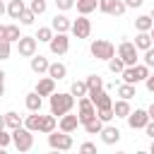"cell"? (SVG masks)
<instances>
[{
  "label": "cell",
  "mask_w": 154,
  "mask_h": 154,
  "mask_svg": "<svg viewBox=\"0 0 154 154\" xmlns=\"http://www.w3.org/2000/svg\"><path fill=\"white\" fill-rule=\"evenodd\" d=\"M55 7H58L60 12H67V10L75 7V0H55Z\"/></svg>",
  "instance_id": "obj_41"
},
{
  "label": "cell",
  "mask_w": 154,
  "mask_h": 154,
  "mask_svg": "<svg viewBox=\"0 0 154 154\" xmlns=\"http://www.w3.org/2000/svg\"><path fill=\"white\" fill-rule=\"evenodd\" d=\"M87 96L91 99V103H94L96 108H111V106H113V99H111V94H108L106 89H99V91L87 94Z\"/></svg>",
  "instance_id": "obj_15"
},
{
  "label": "cell",
  "mask_w": 154,
  "mask_h": 154,
  "mask_svg": "<svg viewBox=\"0 0 154 154\" xmlns=\"http://www.w3.org/2000/svg\"><path fill=\"white\" fill-rule=\"evenodd\" d=\"M24 106H26L29 113H31V111H41V106H43V96H41L38 91H29V94L24 96Z\"/></svg>",
  "instance_id": "obj_19"
},
{
  "label": "cell",
  "mask_w": 154,
  "mask_h": 154,
  "mask_svg": "<svg viewBox=\"0 0 154 154\" xmlns=\"http://www.w3.org/2000/svg\"><path fill=\"white\" fill-rule=\"evenodd\" d=\"M72 36L75 38H89L91 36V22L87 14H79L77 19H72V26H70Z\"/></svg>",
  "instance_id": "obj_7"
},
{
  "label": "cell",
  "mask_w": 154,
  "mask_h": 154,
  "mask_svg": "<svg viewBox=\"0 0 154 154\" xmlns=\"http://www.w3.org/2000/svg\"><path fill=\"white\" fill-rule=\"evenodd\" d=\"M75 7H77V12L79 14H91L96 7H99V0H75Z\"/></svg>",
  "instance_id": "obj_25"
},
{
  "label": "cell",
  "mask_w": 154,
  "mask_h": 154,
  "mask_svg": "<svg viewBox=\"0 0 154 154\" xmlns=\"http://www.w3.org/2000/svg\"><path fill=\"white\" fill-rule=\"evenodd\" d=\"M48 48H51L53 55H65V53L70 51V36L63 34V31H55L53 38L48 41Z\"/></svg>",
  "instance_id": "obj_8"
},
{
  "label": "cell",
  "mask_w": 154,
  "mask_h": 154,
  "mask_svg": "<svg viewBox=\"0 0 154 154\" xmlns=\"http://www.w3.org/2000/svg\"><path fill=\"white\" fill-rule=\"evenodd\" d=\"M149 72H152V67H147L144 63H137V65H132V77H135V84L144 82V79L149 77Z\"/></svg>",
  "instance_id": "obj_26"
},
{
  "label": "cell",
  "mask_w": 154,
  "mask_h": 154,
  "mask_svg": "<svg viewBox=\"0 0 154 154\" xmlns=\"http://www.w3.org/2000/svg\"><path fill=\"white\" fill-rule=\"evenodd\" d=\"M79 152H96V144L94 142H82L79 144Z\"/></svg>",
  "instance_id": "obj_45"
},
{
  "label": "cell",
  "mask_w": 154,
  "mask_h": 154,
  "mask_svg": "<svg viewBox=\"0 0 154 154\" xmlns=\"http://www.w3.org/2000/svg\"><path fill=\"white\" fill-rule=\"evenodd\" d=\"M10 132H12V144H14L17 152H29L34 147V132L26 130L24 125H19V128H14Z\"/></svg>",
  "instance_id": "obj_3"
},
{
  "label": "cell",
  "mask_w": 154,
  "mask_h": 154,
  "mask_svg": "<svg viewBox=\"0 0 154 154\" xmlns=\"http://www.w3.org/2000/svg\"><path fill=\"white\" fill-rule=\"evenodd\" d=\"M26 10L24 0H7V17L10 19H19V14Z\"/></svg>",
  "instance_id": "obj_24"
},
{
  "label": "cell",
  "mask_w": 154,
  "mask_h": 154,
  "mask_svg": "<svg viewBox=\"0 0 154 154\" xmlns=\"http://www.w3.org/2000/svg\"><path fill=\"white\" fill-rule=\"evenodd\" d=\"M34 91H38L41 96H51L53 91H55V79L53 77H38V82H36V89Z\"/></svg>",
  "instance_id": "obj_16"
},
{
  "label": "cell",
  "mask_w": 154,
  "mask_h": 154,
  "mask_svg": "<svg viewBox=\"0 0 154 154\" xmlns=\"http://www.w3.org/2000/svg\"><path fill=\"white\" fill-rule=\"evenodd\" d=\"M38 125H41V111H31V116L24 118V128L31 132H38Z\"/></svg>",
  "instance_id": "obj_29"
},
{
  "label": "cell",
  "mask_w": 154,
  "mask_h": 154,
  "mask_svg": "<svg viewBox=\"0 0 154 154\" xmlns=\"http://www.w3.org/2000/svg\"><path fill=\"white\" fill-rule=\"evenodd\" d=\"M152 24H154V19H152L149 14H137V17H135V29H137V31H149Z\"/></svg>",
  "instance_id": "obj_30"
},
{
  "label": "cell",
  "mask_w": 154,
  "mask_h": 154,
  "mask_svg": "<svg viewBox=\"0 0 154 154\" xmlns=\"http://www.w3.org/2000/svg\"><path fill=\"white\" fill-rule=\"evenodd\" d=\"M48 147L51 149H58V152H70L72 147H75V142H72V135L70 132H63V130H53V132H48Z\"/></svg>",
  "instance_id": "obj_5"
},
{
  "label": "cell",
  "mask_w": 154,
  "mask_h": 154,
  "mask_svg": "<svg viewBox=\"0 0 154 154\" xmlns=\"http://www.w3.org/2000/svg\"><path fill=\"white\" fill-rule=\"evenodd\" d=\"M0 38H5V24H0Z\"/></svg>",
  "instance_id": "obj_51"
},
{
  "label": "cell",
  "mask_w": 154,
  "mask_h": 154,
  "mask_svg": "<svg viewBox=\"0 0 154 154\" xmlns=\"http://www.w3.org/2000/svg\"><path fill=\"white\" fill-rule=\"evenodd\" d=\"M149 17H152V19H154V7H152V10H149Z\"/></svg>",
  "instance_id": "obj_54"
},
{
  "label": "cell",
  "mask_w": 154,
  "mask_h": 154,
  "mask_svg": "<svg viewBox=\"0 0 154 154\" xmlns=\"http://www.w3.org/2000/svg\"><path fill=\"white\" fill-rule=\"evenodd\" d=\"M101 142L103 144H118L120 142V130L116 128V125H108V123H103V128H101Z\"/></svg>",
  "instance_id": "obj_13"
},
{
  "label": "cell",
  "mask_w": 154,
  "mask_h": 154,
  "mask_svg": "<svg viewBox=\"0 0 154 154\" xmlns=\"http://www.w3.org/2000/svg\"><path fill=\"white\" fill-rule=\"evenodd\" d=\"M17 22H19L22 26H31V24L36 22V14H34V12H31V10L26 7V10H24V12L19 14V19H17Z\"/></svg>",
  "instance_id": "obj_35"
},
{
  "label": "cell",
  "mask_w": 154,
  "mask_h": 154,
  "mask_svg": "<svg viewBox=\"0 0 154 154\" xmlns=\"http://www.w3.org/2000/svg\"><path fill=\"white\" fill-rule=\"evenodd\" d=\"M142 130H144V135H147V137H152V140H154V120H147V125H144Z\"/></svg>",
  "instance_id": "obj_44"
},
{
  "label": "cell",
  "mask_w": 154,
  "mask_h": 154,
  "mask_svg": "<svg viewBox=\"0 0 154 154\" xmlns=\"http://www.w3.org/2000/svg\"><path fill=\"white\" fill-rule=\"evenodd\" d=\"M125 2V7L128 10H137V7H142L144 5V0H123Z\"/></svg>",
  "instance_id": "obj_43"
},
{
  "label": "cell",
  "mask_w": 154,
  "mask_h": 154,
  "mask_svg": "<svg viewBox=\"0 0 154 154\" xmlns=\"http://www.w3.org/2000/svg\"><path fill=\"white\" fill-rule=\"evenodd\" d=\"M84 82H87V94H94V91L103 89V77L101 75H89Z\"/></svg>",
  "instance_id": "obj_28"
},
{
  "label": "cell",
  "mask_w": 154,
  "mask_h": 154,
  "mask_svg": "<svg viewBox=\"0 0 154 154\" xmlns=\"http://www.w3.org/2000/svg\"><path fill=\"white\" fill-rule=\"evenodd\" d=\"M12 144V132H7V128H0V149H7Z\"/></svg>",
  "instance_id": "obj_40"
},
{
  "label": "cell",
  "mask_w": 154,
  "mask_h": 154,
  "mask_svg": "<svg viewBox=\"0 0 154 154\" xmlns=\"http://www.w3.org/2000/svg\"><path fill=\"white\" fill-rule=\"evenodd\" d=\"M149 36H152V41H154V24H152V29H149Z\"/></svg>",
  "instance_id": "obj_52"
},
{
  "label": "cell",
  "mask_w": 154,
  "mask_h": 154,
  "mask_svg": "<svg viewBox=\"0 0 154 154\" xmlns=\"http://www.w3.org/2000/svg\"><path fill=\"white\" fill-rule=\"evenodd\" d=\"M12 55V43L7 38H0V60H10Z\"/></svg>",
  "instance_id": "obj_37"
},
{
  "label": "cell",
  "mask_w": 154,
  "mask_h": 154,
  "mask_svg": "<svg viewBox=\"0 0 154 154\" xmlns=\"http://www.w3.org/2000/svg\"><path fill=\"white\" fill-rule=\"evenodd\" d=\"M2 94H5V84H0V96H2Z\"/></svg>",
  "instance_id": "obj_53"
},
{
  "label": "cell",
  "mask_w": 154,
  "mask_h": 154,
  "mask_svg": "<svg viewBox=\"0 0 154 154\" xmlns=\"http://www.w3.org/2000/svg\"><path fill=\"white\" fill-rule=\"evenodd\" d=\"M75 103H77V99H75L70 91H53V94L48 96V108H51V113H53L55 118L70 113V111L75 108Z\"/></svg>",
  "instance_id": "obj_1"
},
{
  "label": "cell",
  "mask_w": 154,
  "mask_h": 154,
  "mask_svg": "<svg viewBox=\"0 0 154 154\" xmlns=\"http://www.w3.org/2000/svg\"><path fill=\"white\" fill-rule=\"evenodd\" d=\"M147 116H149V120H154V101L147 106Z\"/></svg>",
  "instance_id": "obj_47"
},
{
  "label": "cell",
  "mask_w": 154,
  "mask_h": 154,
  "mask_svg": "<svg viewBox=\"0 0 154 154\" xmlns=\"http://www.w3.org/2000/svg\"><path fill=\"white\" fill-rule=\"evenodd\" d=\"M132 43H135V48H137V51H147V48H152V46H154V41H152V36H149V31H137Z\"/></svg>",
  "instance_id": "obj_20"
},
{
  "label": "cell",
  "mask_w": 154,
  "mask_h": 154,
  "mask_svg": "<svg viewBox=\"0 0 154 154\" xmlns=\"http://www.w3.org/2000/svg\"><path fill=\"white\" fill-rule=\"evenodd\" d=\"M53 26H38V31H36V41L38 43H48L51 38H53Z\"/></svg>",
  "instance_id": "obj_34"
},
{
  "label": "cell",
  "mask_w": 154,
  "mask_h": 154,
  "mask_svg": "<svg viewBox=\"0 0 154 154\" xmlns=\"http://www.w3.org/2000/svg\"><path fill=\"white\" fill-rule=\"evenodd\" d=\"M96 118L101 123H111L116 116H113V108H96Z\"/></svg>",
  "instance_id": "obj_38"
},
{
  "label": "cell",
  "mask_w": 154,
  "mask_h": 154,
  "mask_svg": "<svg viewBox=\"0 0 154 154\" xmlns=\"http://www.w3.org/2000/svg\"><path fill=\"white\" fill-rule=\"evenodd\" d=\"M2 14H7V5H5V0H0V17Z\"/></svg>",
  "instance_id": "obj_48"
},
{
  "label": "cell",
  "mask_w": 154,
  "mask_h": 154,
  "mask_svg": "<svg viewBox=\"0 0 154 154\" xmlns=\"http://www.w3.org/2000/svg\"><path fill=\"white\" fill-rule=\"evenodd\" d=\"M113 116L116 118H128V113L132 111V106H130V101L128 99H118V101H113Z\"/></svg>",
  "instance_id": "obj_22"
},
{
  "label": "cell",
  "mask_w": 154,
  "mask_h": 154,
  "mask_svg": "<svg viewBox=\"0 0 154 154\" xmlns=\"http://www.w3.org/2000/svg\"><path fill=\"white\" fill-rule=\"evenodd\" d=\"M77 128H82L79 125V118H77V113H65V116H60L58 118V130H63V132H77Z\"/></svg>",
  "instance_id": "obj_12"
},
{
  "label": "cell",
  "mask_w": 154,
  "mask_h": 154,
  "mask_svg": "<svg viewBox=\"0 0 154 154\" xmlns=\"http://www.w3.org/2000/svg\"><path fill=\"white\" fill-rule=\"evenodd\" d=\"M94 116H96V106L91 103V99L89 96H79L77 99V118H79V125H84Z\"/></svg>",
  "instance_id": "obj_6"
},
{
  "label": "cell",
  "mask_w": 154,
  "mask_h": 154,
  "mask_svg": "<svg viewBox=\"0 0 154 154\" xmlns=\"http://www.w3.org/2000/svg\"><path fill=\"white\" fill-rule=\"evenodd\" d=\"M152 154H154V140H152Z\"/></svg>",
  "instance_id": "obj_55"
},
{
  "label": "cell",
  "mask_w": 154,
  "mask_h": 154,
  "mask_svg": "<svg viewBox=\"0 0 154 154\" xmlns=\"http://www.w3.org/2000/svg\"><path fill=\"white\" fill-rule=\"evenodd\" d=\"M125 120H128V125H130L132 130H142V128L147 125V120H149L147 108H135V111H130Z\"/></svg>",
  "instance_id": "obj_11"
},
{
  "label": "cell",
  "mask_w": 154,
  "mask_h": 154,
  "mask_svg": "<svg viewBox=\"0 0 154 154\" xmlns=\"http://www.w3.org/2000/svg\"><path fill=\"white\" fill-rule=\"evenodd\" d=\"M0 128H5V113H0Z\"/></svg>",
  "instance_id": "obj_50"
},
{
  "label": "cell",
  "mask_w": 154,
  "mask_h": 154,
  "mask_svg": "<svg viewBox=\"0 0 154 154\" xmlns=\"http://www.w3.org/2000/svg\"><path fill=\"white\" fill-rule=\"evenodd\" d=\"M19 36H22L19 24H5V38H7L10 43H17V41H19Z\"/></svg>",
  "instance_id": "obj_31"
},
{
  "label": "cell",
  "mask_w": 154,
  "mask_h": 154,
  "mask_svg": "<svg viewBox=\"0 0 154 154\" xmlns=\"http://www.w3.org/2000/svg\"><path fill=\"white\" fill-rule=\"evenodd\" d=\"M142 53H144V65L147 67H154V46L147 48V51H142Z\"/></svg>",
  "instance_id": "obj_42"
},
{
  "label": "cell",
  "mask_w": 154,
  "mask_h": 154,
  "mask_svg": "<svg viewBox=\"0 0 154 154\" xmlns=\"http://www.w3.org/2000/svg\"><path fill=\"white\" fill-rule=\"evenodd\" d=\"M96 10L103 12V14H111V17H123L128 7H125L123 0H99V7Z\"/></svg>",
  "instance_id": "obj_9"
},
{
  "label": "cell",
  "mask_w": 154,
  "mask_h": 154,
  "mask_svg": "<svg viewBox=\"0 0 154 154\" xmlns=\"http://www.w3.org/2000/svg\"><path fill=\"white\" fill-rule=\"evenodd\" d=\"M116 55H118V58L125 63V67L137 65V60H140V51H137V48H135V43H132V41H128V38H123V41L118 43Z\"/></svg>",
  "instance_id": "obj_4"
},
{
  "label": "cell",
  "mask_w": 154,
  "mask_h": 154,
  "mask_svg": "<svg viewBox=\"0 0 154 154\" xmlns=\"http://www.w3.org/2000/svg\"><path fill=\"white\" fill-rule=\"evenodd\" d=\"M55 128H58V118H55L53 113L41 116V125H38V132H41V135H48V132H53Z\"/></svg>",
  "instance_id": "obj_23"
},
{
  "label": "cell",
  "mask_w": 154,
  "mask_h": 154,
  "mask_svg": "<svg viewBox=\"0 0 154 154\" xmlns=\"http://www.w3.org/2000/svg\"><path fill=\"white\" fill-rule=\"evenodd\" d=\"M89 53H91L96 60H111V58L116 55V46H113V41H108V38H94V41L89 43Z\"/></svg>",
  "instance_id": "obj_2"
},
{
  "label": "cell",
  "mask_w": 154,
  "mask_h": 154,
  "mask_svg": "<svg viewBox=\"0 0 154 154\" xmlns=\"http://www.w3.org/2000/svg\"><path fill=\"white\" fill-rule=\"evenodd\" d=\"M70 94H72L75 99L87 96V82H84V79H75V82L70 84Z\"/></svg>",
  "instance_id": "obj_32"
},
{
  "label": "cell",
  "mask_w": 154,
  "mask_h": 154,
  "mask_svg": "<svg viewBox=\"0 0 154 154\" xmlns=\"http://www.w3.org/2000/svg\"><path fill=\"white\" fill-rule=\"evenodd\" d=\"M46 75H48V77H53L55 82H60V79H65V77H67V67H65V63H58V60H55V63H51V65H48Z\"/></svg>",
  "instance_id": "obj_18"
},
{
  "label": "cell",
  "mask_w": 154,
  "mask_h": 154,
  "mask_svg": "<svg viewBox=\"0 0 154 154\" xmlns=\"http://www.w3.org/2000/svg\"><path fill=\"white\" fill-rule=\"evenodd\" d=\"M48 65H51V60H48L46 55H41V53H34V55L29 58V67H31L34 75H43V72L48 70Z\"/></svg>",
  "instance_id": "obj_14"
},
{
  "label": "cell",
  "mask_w": 154,
  "mask_h": 154,
  "mask_svg": "<svg viewBox=\"0 0 154 154\" xmlns=\"http://www.w3.org/2000/svg\"><path fill=\"white\" fill-rule=\"evenodd\" d=\"M51 26H53V31H63V34H67L70 26H72V19H67V14L60 12V14H55V17L51 19Z\"/></svg>",
  "instance_id": "obj_17"
},
{
  "label": "cell",
  "mask_w": 154,
  "mask_h": 154,
  "mask_svg": "<svg viewBox=\"0 0 154 154\" xmlns=\"http://www.w3.org/2000/svg\"><path fill=\"white\" fill-rule=\"evenodd\" d=\"M82 128H84V132H87V135H99V132H101V128H103V123L94 116V118H91V120H87Z\"/></svg>",
  "instance_id": "obj_33"
},
{
  "label": "cell",
  "mask_w": 154,
  "mask_h": 154,
  "mask_svg": "<svg viewBox=\"0 0 154 154\" xmlns=\"http://www.w3.org/2000/svg\"><path fill=\"white\" fill-rule=\"evenodd\" d=\"M116 94H118V99H135L137 96V84H128V82H120L118 84V89H116Z\"/></svg>",
  "instance_id": "obj_21"
},
{
  "label": "cell",
  "mask_w": 154,
  "mask_h": 154,
  "mask_svg": "<svg viewBox=\"0 0 154 154\" xmlns=\"http://www.w3.org/2000/svg\"><path fill=\"white\" fill-rule=\"evenodd\" d=\"M19 125H24V118H22L17 111H7V113H5V128H7V130H14V128H19Z\"/></svg>",
  "instance_id": "obj_27"
},
{
  "label": "cell",
  "mask_w": 154,
  "mask_h": 154,
  "mask_svg": "<svg viewBox=\"0 0 154 154\" xmlns=\"http://www.w3.org/2000/svg\"><path fill=\"white\" fill-rule=\"evenodd\" d=\"M36 48H38L36 36H19V41H17V53H19L22 58H31V55L36 53Z\"/></svg>",
  "instance_id": "obj_10"
},
{
  "label": "cell",
  "mask_w": 154,
  "mask_h": 154,
  "mask_svg": "<svg viewBox=\"0 0 154 154\" xmlns=\"http://www.w3.org/2000/svg\"><path fill=\"white\" fill-rule=\"evenodd\" d=\"M144 87H147V91L154 94V72H149V77L144 79Z\"/></svg>",
  "instance_id": "obj_46"
},
{
  "label": "cell",
  "mask_w": 154,
  "mask_h": 154,
  "mask_svg": "<svg viewBox=\"0 0 154 154\" xmlns=\"http://www.w3.org/2000/svg\"><path fill=\"white\" fill-rule=\"evenodd\" d=\"M46 7H48V5H46V0H31V2H29V10H31L36 17H38V14H43V12H46Z\"/></svg>",
  "instance_id": "obj_39"
},
{
  "label": "cell",
  "mask_w": 154,
  "mask_h": 154,
  "mask_svg": "<svg viewBox=\"0 0 154 154\" xmlns=\"http://www.w3.org/2000/svg\"><path fill=\"white\" fill-rule=\"evenodd\" d=\"M0 84H5V70L0 67Z\"/></svg>",
  "instance_id": "obj_49"
},
{
  "label": "cell",
  "mask_w": 154,
  "mask_h": 154,
  "mask_svg": "<svg viewBox=\"0 0 154 154\" xmlns=\"http://www.w3.org/2000/svg\"><path fill=\"white\" fill-rule=\"evenodd\" d=\"M106 63H108V70H111L113 75H120V72H123V67H125V63H123L118 55H113V58H111V60H106Z\"/></svg>",
  "instance_id": "obj_36"
}]
</instances>
